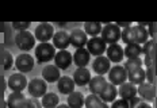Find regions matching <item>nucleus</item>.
Wrapping results in <instances>:
<instances>
[{"label":"nucleus","instance_id":"f257e3e1","mask_svg":"<svg viewBox=\"0 0 157 108\" xmlns=\"http://www.w3.org/2000/svg\"><path fill=\"white\" fill-rule=\"evenodd\" d=\"M56 55V47L52 43H39L35 46V60L38 64H45L54 60Z\"/></svg>","mask_w":157,"mask_h":108},{"label":"nucleus","instance_id":"f03ea898","mask_svg":"<svg viewBox=\"0 0 157 108\" xmlns=\"http://www.w3.org/2000/svg\"><path fill=\"white\" fill-rule=\"evenodd\" d=\"M15 43L22 51H30L35 46V37L30 31H19L15 37Z\"/></svg>","mask_w":157,"mask_h":108},{"label":"nucleus","instance_id":"7ed1b4c3","mask_svg":"<svg viewBox=\"0 0 157 108\" xmlns=\"http://www.w3.org/2000/svg\"><path fill=\"white\" fill-rule=\"evenodd\" d=\"M100 35H102V39L106 43L114 45L121 39L122 31L115 23H107L106 26H103V30L100 32Z\"/></svg>","mask_w":157,"mask_h":108},{"label":"nucleus","instance_id":"20e7f679","mask_svg":"<svg viewBox=\"0 0 157 108\" xmlns=\"http://www.w3.org/2000/svg\"><path fill=\"white\" fill-rule=\"evenodd\" d=\"M34 37L37 41L41 42V43H46V42L53 39V37H54V27L50 23L38 24L34 31Z\"/></svg>","mask_w":157,"mask_h":108},{"label":"nucleus","instance_id":"39448f33","mask_svg":"<svg viewBox=\"0 0 157 108\" xmlns=\"http://www.w3.org/2000/svg\"><path fill=\"white\" fill-rule=\"evenodd\" d=\"M46 89H48V85H46V81L44 78H34L31 80L30 83L27 84V91L30 93L31 97H42L44 95H46Z\"/></svg>","mask_w":157,"mask_h":108},{"label":"nucleus","instance_id":"423d86ee","mask_svg":"<svg viewBox=\"0 0 157 108\" xmlns=\"http://www.w3.org/2000/svg\"><path fill=\"white\" fill-rule=\"evenodd\" d=\"M87 50L90 51L91 55H95V57H100L106 53L107 50V43L102 39V37H95L91 38L90 41L87 42Z\"/></svg>","mask_w":157,"mask_h":108},{"label":"nucleus","instance_id":"0eeeda50","mask_svg":"<svg viewBox=\"0 0 157 108\" xmlns=\"http://www.w3.org/2000/svg\"><path fill=\"white\" fill-rule=\"evenodd\" d=\"M109 80L111 84H114L115 87H119L123 83L127 81V72L125 70V68L121 65H115L113 66L109 72Z\"/></svg>","mask_w":157,"mask_h":108},{"label":"nucleus","instance_id":"6e6552de","mask_svg":"<svg viewBox=\"0 0 157 108\" xmlns=\"http://www.w3.org/2000/svg\"><path fill=\"white\" fill-rule=\"evenodd\" d=\"M27 78L23 73H14L8 78V88L12 92H23L25 88H27Z\"/></svg>","mask_w":157,"mask_h":108},{"label":"nucleus","instance_id":"1a4fd4ad","mask_svg":"<svg viewBox=\"0 0 157 108\" xmlns=\"http://www.w3.org/2000/svg\"><path fill=\"white\" fill-rule=\"evenodd\" d=\"M34 65H35V61L30 54H19L15 60L16 69L19 70V73H23V74L31 72Z\"/></svg>","mask_w":157,"mask_h":108},{"label":"nucleus","instance_id":"9d476101","mask_svg":"<svg viewBox=\"0 0 157 108\" xmlns=\"http://www.w3.org/2000/svg\"><path fill=\"white\" fill-rule=\"evenodd\" d=\"M73 54H71L68 50H58L54 55V65L60 70H67L72 65Z\"/></svg>","mask_w":157,"mask_h":108},{"label":"nucleus","instance_id":"9b49d317","mask_svg":"<svg viewBox=\"0 0 157 108\" xmlns=\"http://www.w3.org/2000/svg\"><path fill=\"white\" fill-rule=\"evenodd\" d=\"M69 41L71 45L76 49H83L84 46H87L88 42V35L84 32V30L80 28H75L69 32Z\"/></svg>","mask_w":157,"mask_h":108},{"label":"nucleus","instance_id":"f8f14e48","mask_svg":"<svg viewBox=\"0 0 157 108\" xmlns=\"http://www.w3.org/2000/svg\"><path fill=\"white\" fill-rule=\"evenodd\" d=\"M92 69L94 72L98 74V76H104L106 73H109L111 69V62L107 57L104 55H100V57H96L92 62Z\"/></svg>","mask_w":157,"mask_h":108},{"label":"nucleus","instance_id":"ddd939ff","mask_svg":"<svg viewBox=\"0 0 157 108\" xmlns=\"http://www.w3.org/2000/svg\"><path fill=\"white\" fill-rule=\"evenodd\" d=\"M118 95L121 96V99L130 101L137 96V87L130 83V81H126V83H123L122 85H119Z\"/></svg>","mask_w":157,"mask_h":108},{"label":"nucleus","instance_id":"4468645a","mask_svg":"<svg viewBox=\"0 0 157 108\" xmlns=\"http://www.w3.org/2000/svg\"><path fill=\"white\" fill-rule=\"evenodd\" d=\"M106 57L110 60V62H121L125 57V53H123V49L119 43H114V45H110L106 50Z\"/></svg>","mask_w":157,"mask_h":108},{"label":"nucleus","instance_id":"2eb2a0df","mask_svg":"<svg viewBox=\"0 0 157 108\" xmlns=\"http://www.w3.org/2000/svg\"><path fill=\"white\" fill-rule=\"evenodd\" d=\"M52 41H53V46L57 47L58 50H67V47L71 45L69 34L64 30L54 32V37H53Z\"/></svg>","mask_w":157,"mask_h":108},{"label":"nucleus","instance_id":"dca6fc26","mask_svg":"<svg viewBox=\"0 0 157 108\" xmlns=\"http://www.w3.org/2000/svg\"><path fill=\"white\" fill-rule=\"evenodd\" d=\"M91 73L87 68H77L73 73V81L78 87H86L91 81Z\"/></svg>","mask_w":157,"mask_h":108},{"label":"nucleus","instance_id":"f3484780","mask_svg":"<svg viewBox=\"0 0 157 108\" xmlns=\"http://www.w3.org/2000/svg\"><path fill=\"white\" fill-rule=\"evenodd\" d=\"M137 93H138L146 103H150V101L155 100V88H153V85L148 83V81H144V83L140 84V87L137 88Z\"/></svg>","mask_w":157,"mask_h":108},{"label":"nucleus","instance_id":"a211bd4d","mask_svg":"<svg viewBox=\"0 0 157 108\" xmlns=\"http://www.w3.org/2000/svg\"><path fill=\"white\" fill-rule=\"evenodd\" d=\"M75 87H76V84H75L73 78L68 76H61L60 80L57 81V88L60 93L63 95H71L72 92H75Z\"/></svg>","mask_w":157,"mask_h":108},{"label":"nucleus","instance_id":"6ab92c4d","mask_svg":"<svg viewBox=\"0 0 157 108\" xmlns=\"http://www.w3.org/2000/svg\"><path fill=\"white\" fill-rule=\"evenodd\" d=\"M60 77H61L60 69L56 65H46L42 69V78L46 83H56V81L60 80Z\"/></svg>","mask_w":157,"mask_h":108},{"label":"nucleus","instance_id":"aec40b11","mask_svg":"<svg viewBox=\"0 0 157 108\" xmlns=\"http://www.w3.org/2000/svg\"><path fill=\"white\" fill-rule=\"evenodd\" d=\"M91 54L87 49H76L73 54V62L77 65V68H86L90 64Z\"/></svg>","mask_w":157,"mask_h":108},{"label":"nucleus","instance_id":"412c9836","mask_svg":"<svg viewBox=\"0 0 157 108\" xmlns=\"http://www.w3.org/2000/svg\"><path fill=\"white\" fill-rule=\"evenodd\" d=\"M109 84L107 80L103 76H95L91 78L90 84H88V88H90V92L94 95H100L103 92V89L106 88V85Z\"/></svg>","mask_w":157,"mask_h":108},{"label":"nucleus","instance_id":"4be33fe9","mask_svg":"<svg viewBox=\"0 0 157 108\" xmlns=\"http://www.w3.org/2000/svg\"><path fill=\"white\" fill-rule=\"evenodd\" d=\"M100 96V100L103 101V103H113V101L117 100V96H118V89L117 87L114 84L109 83L106 85V88L103 89V92L99 95Z\"/></svg>","mask_w":157,"mask_h":108},{"label":"nucleus","instance_id":"5701e85b","mask_svg":"<svg viewBox=\"0 0 157 108\" xmlns=\"http://www.w3.org/2000/svg\"><path fill=\"white\" fill-rule=\"evenodd\" d=\"M25 95L22 92H12L7 97V107L8 108H22L25 104Z\"/></svg>","mask_w":157,"mask_h":108},{"label":"nucleus","instance_id":"b1692460","mask_svg":"<svg viewBox=\"0 0 157 108\" xmlns=\"http://www.w3.org/2000/svg\"><path fill=\"white\" fill-rule=\"evenodd\" d=\"M127 80L134 85H140L146 80V72L144 68H138L136 70H132L127 73Z\"/></svg>","mask_w":157,"mask_h":108},{"label":"nucleus","instance_id":"393cba45","mask_svg":"<svg viewBox=\"0 0 157 108\" xmlns=\"http://www.w3.org/2000/svg\"><path fill=\"white\" fill-rule=\"evenodd\" d=\"M133 28H134V41H136V43L145 45L149 38V32L146 30V27L137 24V26H133Z\"/></svg>","mask_w":157,"mask_h":108},{"label":"nucleus","instance_id":"a878e982","mask_svg":"<svg viewBox=\"0 0 157 108\" xmlns=\"http://www.w3.org/2000/svg\"><path fill=\"white\" fill-rule=\"evenodd\" d=\"M84 100H86L84 95L81 92H76V91L72 92L71 95H68V97H67L68 106H69L71 108H83Z\"/></svg>","mask_w":157,"mask_h":108},{"label":"nucleus","instance_id":"bb28decb","mask_svg":"<svg viewBox=\"0 0 157 108\" xmlns=\"http://www.w3.org/2000/svg\"><path fill=\"white\" fill-rule=\"evenodd\" d=\"M103 30V26L99 22H86L84 23V32L87 35H90L91 38L99 37V34Z\"/></svg>","mask_w":157,"mask_h":108},{"label":"nucleus","instance_id":"cd10ccee","mask_svg":"<svg viewBox=\"0 0 157 108\" xmlns=\"http://www.w3.org/2000/svg\"><path fill=\"white\" fill-rule=\"evenodd\" d=\"M125 57H127V60L130 58H138L142 54V46L138 43H132V45H126V47L123 49Z\"/></svg>","mask_w":157,"mask_h":108},{"label":"nucleus","instance_id":"c85d7f7f","mask_svg":"<svg viewBox=\"0 0 157 108\" xmlns=\"http://www.w3.org/2000/svg\"><path fill=\"white\" fill-rule=\"evenodd\" d=\"M58 101H60V97L52 92H48L46 95H44L41 99V103L44 108H56L58 106Z\"/></svg>","mask_w":157,"mask_h":108},{"label":"nucleus","instance_id":"c756f323","mask_svg":"<svg viewBox=\"0 0 157 108\" xmlns=\"http://www.w3.org/2000/svg\"><path fill=\"white\" fill-rule=\"evenodd\" d=\"M121 39H122V42L126 43V45L136 43V41H134V28H133V26H129V27L123 28Z\"/></svg>","mask_w":157,"mask_h":108},{"label":"nucleus","instance_id":"7c9ffc66","mask_svg":"<svg viewBox=\"0 0 157 108\" xmlns=\"http://www.w3.org/2000/svg\"><path fill=\"white\" fill-rule=\"evenodd\" d=\"M100 104H102V100H100L99 95L90 93L86 97V100H84V106H86V108H98Z\"/></svg>","mask_w":157,"mask_h":108},{"label":"nucleus","instance_id":"2f4dec72","mask_svg":"<svg viewBox=\"0 0 157 108\" xmlns=\"http://www.w3.org/2000/svg\"><path fill=\"white\" fill-rule=\"evenodd\" d=\"M142 65H144V61L138 57V58H130V60H127L125 62V65H123V68H125V70L129 73V72H132V70L142 68Z\"/></svg>","mask_w":157,"mask_h":108},{"label":"nucleus","instance_id":"473e14b6","mask_svg":"<svg viewBox=\"0 0 157 108\" xmlns=\"http://www.w3.org/2000/svg\"><path fill=\"white\" fill-rule=\"evenodd\" d=\"M130 103V108H152L149 103H146L142 97H134L133 100L129 101Z\"/></svg>","mask_w":157,"mask_h":108},{"label":"nucleus","instance_id":"72a5a7b5","mask_svg":"<svg viewBox=\"0 0 157 108\" xmlns=\"http://www.w3.org/2000/svg\"><path fill=\"white\" fill-rule=\"evenodd\" d=\"M22 108H44L42 107V103L39 99H35V97H29L26 99L25 104Z\"/></svg>","mask_w":157,"mask_h":108},{"label":"nucleus","instance_id":"f704fd0d","mask_svg":"<svg viewBox=\"0 0 157 108\" xmlns=\"http://www.w3.org/2000/svg\"><path fill=\"white\" fill-rule=\"evenodd\" d=\"M3 57H4V62H3V65H4V70H8V69H11V66L14 65V58H12V55L11 53H10L8 50H4L3 51Z\"/></svg>","mask_w":157,"mask_h":108},{"label":"nucleus","instance_id":"c9c22d12","mask_svg":"<svg viewBox=\"0 0 157 108\" xmlns=\"http://www.w3.org/2000/svg\"><path fill=\"white\" fill-rule=\"evenodd\" d=\"M30 22H14L12 23V28L16 31H27L29 27H30Z\"/></svg>","mask_w":157,"mask_h":108},{"label":"nucleus","instance_id":"e433bc0d","mask_svg":"<svg viewBox=\"0 0 157 108\" xmlns=\"http://www.w3.org/2000/svg\"><path fill=\"white\" fill-rule=\"evenodd\" d=\"M111 108H130V103L127 100L118 99L115 101H113V104H111Z\"/></svg>","mask_w":157,"mask_h":108},{"label":"nucleus","instance_id":"4c0bfd02","mask_svg":"<svg viewBox=\"0 0 157 108\" xmlns=\"http://www.w3.org/2000/svg\"><path fill=\"white\" fill-rule=\"evenodd\" d=\"M115 24H117L119 28H121V27L126 28V27H129V26H132V24H130V22H117Z\"/></svg>","mask_w":157,"mask_h":108},{"label":"nucleus","instance_id":"58836bf2","mask_svg":"<svg viewBox=\"0 0 157 108\" xmlns=\"http://www.w3.org/2000/svg\"><path fill=\"white\" fill-rule=\"evenodd\" d=\"M98 108H110V107H109V104H107V103H103V101H102V104H100Z\"/></svg>","mask_w":157,"mask_h":108},{"label":"nucleus","instance_id":"ea45409f","mask_svg":"<svg viewBox=\"0 0 157 108\" xmlns=\"http://www.w3.org/2000/svg\"><path fill=\"white\" fill-rule=\"evenodd\" d=\"M56 108H71V107L68 106V104H60V106H57Z\"/></svg>","mask_w":157,"mask_h":108},{"label":"nucleus","instance_id":"a19ab883","mask_svg":"<svg viewBox=\"0 0 157 108\" xmlns=\"http://www.w3.org/2000/svg\"><path fill=\"white\" fill-rule=\"evenodd\" d=\"M4 30V22H0V32Z\"/></svg>","mask_w":157,"mask_h":108}]
</instances>
